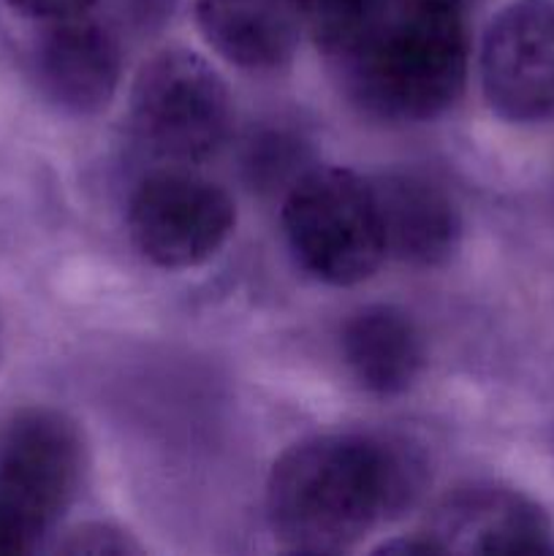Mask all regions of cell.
<instances>
[{
  "instance_id": "obj_4",
  "label": "cell",
  "mask_w": 554,
  "mask_h": 556,
  "mask_svg": "<svg viewBox=\"0 0 554 556\" xmlns=\"http://www.w3.org/2000/svg\"><path fill=\"white\" fill-rule=\"evenodd\" d=\"M85 470L76 424L49 407L11 418L0 438V554L36 552L74 503Z\"/></svg>"
},
{
  "instance_id": "obj_2",
  "label": "cell",
  "mask_w": 554,
  "mask_h": 556,
  "mask_svg": "<svg viewBox=\"0 0 554 556\" xmlns=\"http://www.w3.org/2000/svg\"><path fill=\"white\" fill-rule=\"evenodd\" d=\"M348 92L373 117L421 123L459 101L467 36L459 11L402 5L340 60Z\"/></svg>"
},
{
  "instance_id": "obj_3",
  "label": "cell",
  "mask_w": 554,
  "mask_h": 556,
  "mask_svg": "<svg viewBox=\"0 0 554 556\" xmlns=\"http://www.w3.org/2000/svg\"><path fill=\"white\" fill-rule=\"evenodd\" d=\"M282 233L293 261L326 286L369 280L386 258L373 179L351 168L304 172L282 201Z\"/></svg>"
},
{
  "instance_id": "obj_11",
  "label": "cell",
  "mask_w": 554,
  "mask_h": 556,
  "mask_svg": "<svg viewBox=\"0 0 554 556\" xmlns=\"http://www.w3.org/2000/svg\"><path fill=\"white\" fill-rule=\"evenodd\" d=\"M196 22L221 58L250 71L282 65L302 36L297 0H196Z\"/></svg>"
},
{
  "instance_id": "obj_9",
  "label": "cell",
  "mask_w": 554,
  "mask_h": 556,
  "mask_svg": "<svg viewBox=\"0 0 554 556\" xmlns=\"http://www.w3.org/2000/svg\"><path fill=\"white\" fill-rule=\"evenodd\" d=\"M33 68L54 106L71 114H98L117 92L123 54L109 27L81 14L43 25L33 49Z\"/></svg>"
},
{
  "instance_id": "obj_8",
  "label": "cell",
  "mask_w": 554,
  "mask_h": 556,
  "mask_svg": "<svg viewBox=\"0 0 554 556\" xmlns=\"http://www.w3.org/2000/svg\"><path fill=\"white\" fill-rule=\"evenodd\" d=\"M424 532L440 554H554V525L541 505L498 483L445 494Z\"/></svg>"
},
{
  "instance_id": "obj_13",
  "label": "cell",
  "mask_w": 554,
  "mask_h": 556,
  "mask_svg": "<svg viewBox=\"0 0 554 556\" xmlns=\"http://www.w3.org/2000/svg\"><path fill=\"white\" fill-rule=\"evenodd\" d=\"M297 5L302 30L335 60L351 54L386 16V0H297Z\"/></svg>"
},
{
  "instance_id": "obj_10",
  "label": "cell",
  "mask_w": 554,
  "mask_h": 556,
  "mask_svg": "<svg viewBox=\"0 0 554 556\" xmlns=\"http://www.w3.org/2000/svg\"><path fill=\"white\" fill-rule=\"evenodd\" d=\"M386 255L411 266H440L462 242V215L440 185L416 172L373 179Z\"/></svg>"
},
{
  "instance_id": "obj_6",
  "label": "cell",
  "mask_w": 554,
  "mask_h": 556,
  "mask_svg": "<svg viewBox=\"0 0 554 556\" xmlns=\"http://www.w3.org/2000/svg\"><path fill=\"white\" fill-rule=\"evenodd\" d=\"M237 226V206L221 185L199 174L158 172L128 201L134 248L161 269H193L210 261Z\"/></svg>"
},
{
  "instance_id": "obj_14",
  "label": "cell",
  "mask_w": 554,
  "mask_h": 556,
  "mask_svg": "<svg viewBox=\"0 0 554 556\" xmlns=\"http://www.w3.org/2000/svg\"><path fill=\"white\" fill-rule=\"evenodd\" d=\"M65 554H134L141 552L125 532L109 525H85L71 532L60 546Z\"/></svg>"
},
{
  "instance_id": "obj_16",
  "label": "cell",
  "mask_w": 554,
  "mask_h": 556,
  "mask_svg": "<svg viewBox=\"0 0 554 556\" xmlns=\"http://www.w3.org/2000/svg\"><path fill=\"white\" fill-rule=\"evenodd\" d=\"M465 0H402V5H413V9H449L462 11Z\"/></svg>"
},
{
  "instance_id": "obj_7",
  "label": "cell",
  "mask_w": 554,
  "mask_h": 556,
  "mask_svg": "<svg viewBox=\"0 0 554 556\" xmlns=\"http://www.w3.org/2000/svg\"><path fill=\"white\" fill-rule=\"evenodd\" d=\"M481 87L511 123L554 117V0H511L481 41Z\"/></svg>"
},
{
  "instance_id": "obj_12",
  "label": "cell",
  "mask_w": 554,
  "mask_h": 556,
  "mask_svg": "<svg viewBox=\"0 0 554 556\" xmlns=\"http://www.w3.org/2000/svg\"><path fill=\"white\" fill-rule=\"evenodd\" d=\"M342 362L369 394L396 396L416 383L424 367V340L411 315L373 304L348 318L340 334Z\"/></svg>"
},
{
  "instance_id": "obj_15",
  "label": "cell",
  "mask_w": 554,
  "mask_h": 556,
  "mask_svg": "<svg viewBox=\"0 0 554 556\" xmlns=\"http://www.w3.org/2000/svg\"><path fill=\"white\" fill-rule=\"evenodd\" d=\"M16 14L36 20L41 25L60 20H74V16L90 14L98 0H5Z\"/></svg>"
},
{
  "instance_id": "obj_5",
  "label": "cell",
  "mask_w": 554,
  "mask_h": 556,
  "mask_svg": "<svg viewBox=\"0 0 554 556\" xmlns=\"http://www.w3.org/2000/svg\"><path fill=\"white\" fill-rule=\"evenodd\" d=\"M130 119L155 155L177 163L204 161L231 128V92L201 54L163 49L136 74Z\"/></svg>"
},
{
  "instance_id": "obj_1",
  "label": "cell",
  "mask_w": 554,
  "mask_h": 556,
  "mask_svg": "<svg viewBox=\"0 0 554 556\" xmlns=\"http://www.w3.org/2000/svg\"><path fill=\"white\" fill-rule=\"evenodd\" d=\"M427 456L394 434H318L291 445L266 478V519L286 548L342 554L416 505Z\"/></svg>"
}]
</instances>
